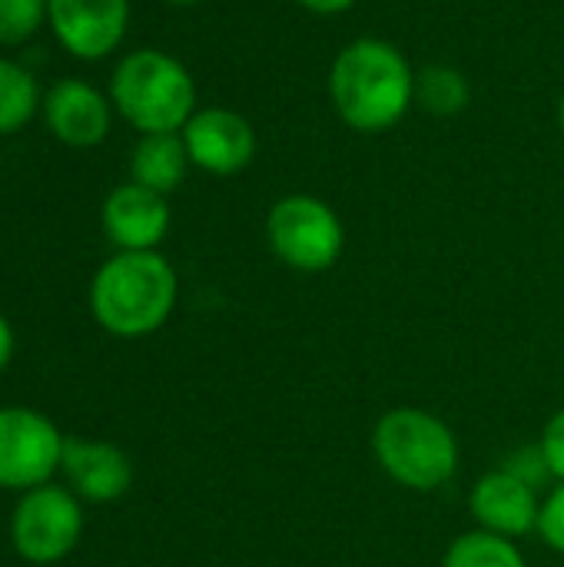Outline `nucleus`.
<instances>
[{"mask_svg": "<svg viewBox=\"0 0 564 567\" xmlns=\"http://www.w3.org/2000/svg\"><path fill=\"white\" fill-rule=\"evenodd\" d=\"M382 472L409 492H439L459 472L455 432L425 409H389L372 429Z\"/></svg>", "mask_w": 564, "mask_h": 567, "instance_id": "20e7f679", "label": "nucleus"}, {"mask_svg": "<svg viewBox=\"0 0 564 567\" xmlns=\"http://www.w3.org/2000/svg\"><path fill=\"white\" fill-rule=\"evenodd\" d=\"M505 472H512L515 478H522L529 488H545L548 482H555V475H552V468H548V458H545V452H542V445H525V449H515L509 458H505V465H502Z\"/></svg>", "mask_w": 564, "mask_h": 567, "instance_id": "6ab92c4d", "label": "nucleus"}, {"mask_svg": "<svg viewBox=\"0 0 564 567\" xmlns=\"http://www.w3.org/2000/svg\"><path fill=\"white\" fill-rule=\"evenodd\" d=\"M47 23L76 60L110 56L130 27V0H47Z\"/></svg>", "mask_w": 564, "mask_h": 567, "instance_id": "1a4fd4ad", "label": "nucleus"}, {"mask_svg": "<svg viewBox=\"0 0 564 567\" xmlns=\"http://www.w3.org/2000/svg\"><path fill=\"white\" fill-rule=\"evenodd\" d=\"M539 445H542V452H545V458H548V468H552L555 482L562 485L564 482V409L548 419V425H545V432H542V442H539Z\"/></svg>", "mask_w": 564, "mask_h": 567, "instance_id": "412c9836", "label": "nucleus"}, {"mask_svg": "<svg viewBox=\"0 0 564 567\" xmlns=\"http://www.w3.org/2000/svg\"><path fill=\"white\" fill-rule=\"evenodd\" d=\"M60 468L70 478L73 492L90 502H116L133 485L130 458L123 455V449H116L110 442L66 439Z\"/></svg>", "mask_w": 564, "mask_h": 567, "instance_id": "ddd939ff", "label": "nucleus"}, {"mask_svg": "<svg viewBox=\"0 0 564 567\" xmlns=\"http://www.w3.org/2000/svg\"><path fill=\"white\" fill-rule=\"evenodd\" d=\"M83 532L80 502L66 488L40 485L23 492L13 518H10V542L17 555L30 565H53L66 558Z\"/></svg>", "mask_w": 564, "mask_h": 567, "instance_id": "423d86ee", "label": "nucleus"}, {"mask_svg": "<svg viewBox=\"0 0 564 567\" xmlns=\"http://www.w3.org/2000/svg\"><path fill=\"white\" fill-rule=\"evenodd\" d=\"M558 126H562V136H564V93H562V103H558Z\"/></svg>", "mask_w": 564, "mask_h": 567, "instance_id": "393cba45", "label": "nucleus"}, {"mask_svg": "<svg viewBox=\"0 0 564 567\" xmlns=\"http://www.w3.org/2000/svg\"><path fill=\"white\" fill-rule=\"evenodd\" d=\"M40 106V86L30 70L0 56V136L30 123Z\"/></svg>", "mask_w": 564, "mask_h": 567, "instance_id": "f3484780", "label": "nucleus"}, {"mask_svg": "<svg viewBox=\"0 0 564 567\" xmlns=\"http://www.w3.org/2000/svg\"><path fill=\"white\" fill-rule=\"evenodd\" d=\"M329 100L349 130L386 133L416 106V70L396 43L359 37L329 66Z\"/></svg>", "mask_w": 564, "mask_h": 567, "instance_id": "f257e3e1", "label": "nucleus"}, {"mask_svg": "<svg viewBox=\"0 0 564 567\" xmlns=\"http://www.w3.org/2000/svg\"><path fill=\"white\" fill-rule=\"evenodd\" d=\"M166 3H176V7H193V3H203V0H166Z\"/></svg>", "mask_w": 564, "mask_h": 567, "instance_id": "b1692460", "label": "nucleus"}, {"mask_svg": "<svg viewBox=\"0 0 564 567\" xmlns=\"http://www.w3.org/2000/svg\"><path fill=\"white\" fill-rule=\"evenodd\" d=\"M110 103L140 136L180 133L196 113V83L176 56L143 47L116 63Z\"/></svg>", "mask_w": 564, "mask_h": 567, "instance_id": "7ed1b4c3", "label": "nucleus"}, {"mask_svg": "<svg viewBox=\"0 0 564 567\" xmlns=\"http://www.w3.org/2000/svg\"><path fill=\"white\" fill-rule=\"evenodd\" d=\"M43 120L60 143L90 150L106 140L113 113L110 100L96 86L83 80H60L43 96Z\"/></svg>", "mask_w": 564, "mask_h": 567, "instance_id": "f8f14e48", "label": "nucleus"}, {"mask_svg": "<svg viewBox=\"0 0 564 567\" xmlns=\"http://www.w3.org/2000/svg\"><path fill=\"white\" fill-rule=\"evenodd\" d=\"M189 153L180 133H146L140 136V143L133 146L130 156V176L133 183L170 196L173 189H180V183L186 179L189 169Z\"/></svg>", "mask_w": 564, "mask_h": 567, "instance_id": "4468645a", "label": "nucleus"}, {"mask_svg": "<svg viewBox=\"0 0 564 567\" xmlns=\"http://www.w3.org/2000/svg\"><path fill=\"white\" fill-rule=\"evenodd\" d=\"M442 567H529L519 545L512 538H502V535H492V532H465L459 535L445 558Z\"/></svg>", "mask_w": 564, "mask_h": 567, "instance_id": "dca6fc26", "label": "nucleus"}, {"mask_svg": "<svg viewBox=\"0 0 564 567\" xmlns=\"http://www.w3.org/2000/svg\"><path fill=\"white\" fill-rule=\"evenodd\" d=\"M100 219L106 239L120 252H146L163 243L170 229V206L166 196L130 179L103 199Z\"/></svg>", "mask_w": 564, "mask_h": 567, "instance_id": "9b49d317", "label": "nucleus"}, {"mask_svg": "<svg viewBox=\"0 0 564 567\" xmlns=\"http://www.w3.org/2000/svg\"><path fill=\"white\" fill-rule=\"evenodd\" d=\"M266 239L283 266L312 276L339 262L346 249V226L326 199L312 193H289L273 203L266 216Z\"/></svg>", "mask_w": 564, "mask_h": 567, "instance_id": "39448f33", "label": "nucleus"}, {"mask_svg": "<svg viewBox=\"0 0 564 567\" xmlns=\"http://www.w3.org/2000/svg\"><path fill=\"white\" fill-rule=\"evenodd\" d=\"M189 163L209 176H236L256 156L253 123L229 106H206L189 116L180 130Z\"/></svg>", "mask_w": 564, "mask_h": 567, "instance_id": "6e6552de", "label": "nucleus"}, {"mask_svg": "<svg viewBox=\"0 0 564 567\" xmlns=\"http://www.w3.org/2000/svg\"><path fill=\"white\" fill-rule=\"evenodd\" d=\"M416 103L432 116H459L472 103L469 76L452 63H429L416 70Z\"/></svg>", "mask_w": 564, "mask_h": 567, "instance_id": "2eb2a0df", "label": "nucleus"}, {"mask_svg": "<svg viewBox=\"0 0 564 567\" xmlns=\"http://www.w3.org/2000/svg\"><path fill=\"white\" fill-rule=\"evenodd\" d=\"M47 20V0H0V47L30 40Z\"/></svg>", "mask_w": 564, "mask_h": 567, "instance_id": "a211bd4d", "label": "nucleus"}, {"mask_svg": "<svg viewBox=\"0 0 564 567\" xmlns=\"http://www.w3.org/2000/svg\"><path fill=\"white\" fill-rule=\"evenodd\" d=\"M539 535L545 538V545H548L552 551L564 555V482L558 488H552L548 498L542 502Z\"/></svg>", "mask_w": 564, "mask_h": 567, "instance_id": "aec40b11", "label": "nucleus"}, {"mask_svg": "<svg viewBox=\"0 0 564 567\" xmlns=\"http://www.w3.org/2000/svg\"><path fill=\"white\" fill-rule=\"evenodd\" d=\"M469 512L482 532H492L502 538H525L539 532L542 502H539V492L529 488L522 478H515L505 468H495L472 485Z\"/></svg>", "mask_w": 564, "mask_h": 567, "instance_id": "9d476101", "label": "nucleus"}, {"mask_svg": "<svg viewBox=\"0 0 564 567\" xmlns=\"http://www.w3.org/2000/svg\"><path fill=\"white\" fill-rule=\"evenodd\" d=\"M176 292V272L156 249L116 252L93 276L90 309L110 336L143 339L173 316Z\"/></svg>", "mask_w": 564, "mask_h": 567, "instance_id": "f03ea898", "label": "nucleus"}, {"mask_svg": "<svg viewBox=\"0 0 564 567\" xmlns=\"http://www.w3.org/2000/svg\"><path fill=\"white\" fill-rule=\"evenodd\" d=\"M63 435L33 409H0V488H40L60 468Z\"/></svg>", "mask_w": 564, "mask_h": 567, "instance_id": "0eeeda50", "label": "nucleus"}, {"mask_svg": "<svg viewBox=\"0 0 564 567\" xmlns=\"http://www.w3.org/2000/svg\"><path fill=\"white\" fill-rule=\"evenodd\" d=\"M302 10L309 13H319V17H336V13H346L356 0H296Z\"/></svg>", "mask_w": 564, "mask_h": 567, "instance_id": "4be33fe9", "label": "nucleus"}, {"mask_svg": "<svg viewBox=\"0 0 564 567\" xmlns=\"http://www.w3.org/2000/svg\"><path fill=\"white\" fill-rule=\"evenodd\" d=\"M10 359H13V329H10V322L0 316V372L10 365Z\"/></svg>", "mask_w": 564, "mask_h": 567, "instance_id": "5701e85b", "label": "nucleus"}]
</instances>
